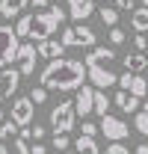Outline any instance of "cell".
<instances>
[{"label":"cell","instance_id":"cell-1","mask_svg":"<svg viewBox=\"0 0 148 154\" xmlns=\"http://www.w3.org/2000/svg\"><path fill=\"white\" fill-rule=\"evenodd\" d=\"M83 80H86V62L65 57H54L39 74V83L45 89H56V92H74V89H80Z\"/></svg>","mask_w":148,"mask_h":154},{"label":"cell","instance_id":"cell-21","mask_svg":"<svg viewBox=\"0 0 148 154\" xmlns=\"http://www.w3.org/2000/svg\"><path fill=\"white\" fill-rule=\"evenodd\" d=\"M110 113V98L104 95V92H98L95 89V104H92V116H104Z\"/></svg>","mask_w":148,"mask_h":154},{"label":"cell","instance_id":"cell-13","mask_svg":"<svg viewBox=\"0 0 148 154\" xmlns=\"http://www.w3.org/2000/svg\"><path fill=\"white\" fill-rule=\"evenodd\" d=\"M36 51H39V57L54 59V57H62V54H65V45H62V42H54V38L48 36V38H42L36 45Z\"/></svg>","mask_w":148,"mask_h":154},{"label":"cell","instance_id":"cell-33","mask_svg":"<svg viewBox=\"0 0 148 154\" xmlns=\"http://www.w3.org/2000/svg\"><path fill=\"white\" fill-rule=\"evenodd\" d=\"M116 9H133V0H116Z\"/></svg>","mask_w":148,"mask_h":154},{"label":"cell","instance_id":"cell-23","mask_svg":"<svg viewBox=\"0 0 148 154\" xmlns=\"http://www.w3.org/2000/svg\"><path fill=\"white\" fill-rule=\"evenodd\" d=\"M98 154H130V151H128V145H125L122 139H110V145H107L104 151H98Z\"/></svg>","mask_w":148,"mask_h":154},{"label":"cell","instance_id":"cell-34","mask_svg":"<svg viewBox=\"0 0 148 154\" xmlns=\"http://www.w3.org/2000/svg\"><path fill=\"white\" fill-rule=\"evenodd\" d=\"M30 154H48V148H45V145H42V142H36V145H33V148H30Z\"/></svg>","mask_w":148,"mask_h":154},{"label":"cell","instance_id":"cell-26","mask_svg":"<svg viewBox=\"0 0 148 154\" xmlns=\"http://www.w3.org/2000/svg\"><path fill=\"white\" fill-rule=\"evenodd\" d=\"M51 142H54V148H56V151H65V148L71 145L68 134H54V139H51Z\"/></svg>","mask_w":148,"mask_h":154},{"label":"cell","instance_id":"cell-12","mask_svg":"<svg viewBox=\"0 0 148 154\" xmlns=\"http://www.w3.org/2000/svg\"><path fill=\"white\" fill-rule=\"evenodd\" d=\"M0 154H30V145L18 134H9V136H0Z\"/></svg>","mask_w":148,"mask_h":154},{"label":"cell","instance_id":"cell-35","mask_svg":"<svg viewBox=\"0 0 148 154\" xmlns=\"http://www.w3.org/2000/svg\"><path fill=\"white\" fill-rule=\"evenodd\" d=\"M33 6H51V3H56V0H30Z\"/></svg>","mask_w":148,"mask_h":154},{"label":"cell","instance_id":"cell-11","mask_svg":"<svg viewBox=\"0 0 148 154\" xmlns=\"http://www.w3.org/2000/svg\"><path fill=\"white\" fill-rule=\"evenodd\" d=\"M95 12V0H68V18L71 21H86Z\"/></svg>","mask_w":148,"mask_h":154},{"label":"cell","instance_id":"cell-37","mask_svg":"<svg viewBox=\"0 0 148 154\" xmlns=\"http://www.w3.org/2000/svg\"><path fill=\"white\" fill-rule=\"evenodd\" d=\"M3 119H6V116H3V110H0V122H3Z\"/></svg>","mask_w":148,"mask_h":154},{"label":"cell","instance_id":"cell-32","mask_svg":"<svg viewBox=\"0 0 148 154\" xmlns=\"http://www.w3.org/2000/svg\"><path fill=\"white\" fill-rule=\"evenodd\" d=\"M30 136L42 139V136H45V128H42V125H30Z\"/></svg>","mask_w":148,"mask_h":154},{"label":"cell","instance_id":"cell-4","mask_svg":"<svg viewBox=\"0 0 148 154\" xmlns=\"http://www.w3.org/2000/svg\"><path fill=\"white\" fill-rule=\"evenodd\" d=\"M18 45H21V38L15 36V30H12L9 24H0V68L15 62Z\"/></svg>","mask_w":148,"mask_h":154},{"label":"cell","instance_id":"cell-25","mask_svg":"<svg viewBox=\"0 0 148 154\" xmlns=\"http://www.w3.org/2000/svg\"><path fill=\"white\" fill-rule=\"evenodd\" d=\"M30 101H33V104H45V101H48V89L39 83L36 89H30Z\"/></svg>","mask_w":148,"mask_h":154},{"label":"cell","instance_id":"cell-5","mask_svg":"<svg viewBox=\"0 0 148 154\" xmlns=\"http://www.w3.org/2000/svg\"><path fill=\"white\" fill-rule=\"evenodd\" d=\"M86 74H89L95 89H107V86L116 83V77H119L110 68V62H86Z\"/></svg>","mask_w":148,"mask_h":154},{"label":"cell","instance_id":"cell-20","mask_svg":"<svg viewBox=\"0 0 148 154\" xmlns=\"http://www.w3.org/2000/svg\"><path fill=\"white\" fill-rule=\"evenodd\" d=\"M125 68H128V71H133V74H136V71H142V68H148L145 54H142V51H133V54H128V57H125Z\"/></svg>","mask_w":148,"mask_h":154},{"label":"cell","instance_id":"cell-14","mask_svg":"<svg viewBox=\"0 0 148 154\" xmlns=\"http://www.w3.org/2000/svg\"><path fill=\"white\" fill-rule=\"evenodd\" d=\"M116 107L125 110V113H136V110H139V98L130 95L128 89H122V92H116Z\"/></svg>","mask_w":148,"mask_h":154},{"label":"cell","instance_id":"cell-8","mask_svg":"<svg viewBox=\"0 0 148 154\" xmlns=\"http://www.w3.org/2000/svg\"><path fill=\"white\" fill-rule=\"evenodd\" d=\"M33 101H30V95L24 98H15V104H12V113H9V119L18 125V128H30L33 125Z\"/></svg>","mask_w":148,"mask_h":154},{"label":"cell","instance_id":"cell-15","mask_svg":"<svg viewBox=\"0 0 148 154\" xmlns=\"http://www.w3.org/2000/svg\"><path fill=\"white\" fill-rule=\"evenodd\" d=\"M74 38H77L80 48H92V45H95V30L77 21V27H74Z\"/></svg>","mask_w":148,"mask_h":154},{"label":"cell","instance_id":"cell-18","mask_svg":"<svg viewBox=\"0 0 148 154\" xmlns=\"http://www.w3.org/2000/svg\"><path fill=\"white\" fill-rule=\"evenodd\" d=\"M133 15H130V27H133V33H148V9H130Z\"/></svg>","mask_w":148,"mask_h":154},{"label":"cell","instance_id":"cell-41","mask_svg":"<svg viewBox=\"0 0 148 154\" xmlns=\"http://www.w3.org/2000/svg\"><path fill=\"white\" fill-rule=\"evenodd\" d=\"M145 59H148V57H145Z\"/></svg>","mask_w":148,"mask_h":154},{"label":"cell","instance_id":"cell-31","mask_svg":"<svg viewBox=\"0 0 148 154\" xmlns=\"http://www.w3.org/2000/svg\"><path fill=\"white\" fill-rule=\"evenodd\" d=\"M130 77H133V71H125L122 77H116V83H119L122 89H128V86H130Z\"/></svg>","mask_w":148,"mask_h":154},{"label":"cell","instance_id":"cell-38","mask_svg":"<svg viewBox=\"0 0 148 154\" xmlns=\"http://www.w3.org/2000/svg\"><path fill=\"white\" fill-rule=\"evenodd\" d=\"M142 6H145V9H148V0H142Z\"/></svg>","mask_w":148,"mask_h":154},{"label":"cell","instance_id":"cell-28","mask_svg":"<svg viewBox=\"0 0 148 154\" xmlns=\"http://www.w3.org/2000/svg\"><path fill=\"white\" fill-rule=\"evenodd\" d=\"M59 42H62L65 48H74V45H77V38H74V27H68V30L62 33V38H59Z\"/></svg>","mask_w":148,"mask_h":154},{"label":"cell","instance_id":"cell-30","mask_svg":"<svg viewBox=\"0 0 148 154\" xmlns=\"http://www.w3.org/2000/svg\"><path fill=\"white\" fill-rule=\"evenodd\" d=\"M80 131H83V134H86V136H95V134H98V125H95V122H89V119H86Z\"/></svg>","mask_w":148,"mask_h":154},{"label":"cell","instance_id":"cell-39","mask_svg":"<svg viewBox=\"0 0 148 154\" xmlns=\"http://www.w3.org/2000/svg\"><path fill=\"white\" fill-rule=\"evenodd\" d=\"M65 154H77V151H68V148H65Z\"/></svg>","mask_w":148,"mask_h":154},{"label":"cell","instance_id":"cell-6","mask_svg":"<svg viewBox=\"0 0 148 154\" xmlns=\"http://www.w3.org/2000/svg\"><path fill=\"white\" fill-rule=\"evenodd\" d=\"M15 62H18V71L21 77H33L36 71V62H39V51L33 42H21L18 45V54H15Z\"/></svg>","mask_w":148,"mask_h":154},{"label":"cell","instance_id":"cell-36","mask_svg":"<svg viewBox=\"0 0 148 154\" xmlns=\"http://www.w3.org/2000/svg\"><path fill=\"white\" fill-rule=\"evenodd\" d=\"M133 154H148V142H142V145H136V151Z\"/></svg>","mask_w":148,"mask_h":154},{"label":"cell","instance_id":"cell-17","mask_svg":"<svg viewBox=\"0 0 148 154\" xmlns=\"http://www.w3.org/2000/svg\"><path fill=\"white\" fill-rule=\"evenodd\" d=\"M30 0H0V15L3 18H15L24 12V6H27Z\"/></svg>","mask_w":148,"mask_h":154},{"label":"cell","instance_id":"cell-29","mask_svg":"<svg viewBox=\"0 0 148 154\" xmlns=\"http://www.w3.org/2000/svg\"><path fill=\"white\" fill-rule=\"evenodd\" d=\"M125 38H128V36H125V30H119V27H110V42H113V45H122Z\"/></svg>","mask_w":148,"mask_h":154},{"label":"cell","instance_id":"cell-22","mask_svg":"<svg viewBox=\"0 0 148 154\" xmlns=\"http://www.w3.org/2000/svg\"><path fill=\"white\" fill-rule=\"evenodd\" d=\"M101 21H104V27H116L119 24V9H113V6H101Z\"/></svg>","mask_w":148,"mask_h":154},{"label":"cell","instance_id":"cell-2","mask_svg":"<svg viewBox=\"0 0 148 154\" xmlns=\"http://www.w3.org/2000/svg\"><path fill=\"white\" fill-rule=\"evenodd\" d=\"M65 18H68V15H65V9H62V6H56V3H51V9L30 15V30H27V38H36V42H42V38L54 36L56 27H59Z\"/></svg>","mask_w":148,"mask_h":154},{"label":"cell","instance_id":"cell-24","mask_svg":"<svg viewBox=\"0 0 148 154\" xmlns=\"http://www.w3.org/2000/svg\"><path fill=\"white\" fill-rule=\"evenodd\" d=\"M133 125H136V131L142 136H148V110H136V122Z\"/></svg>","mask_w":148,"mask_h":154},{"label":"cell","instance_id":"cell-10","mask_svg":"<svg viewBox=\"0 0 148 154\" xmlns=\"http://www.w3.org/2000/svg\"><path fill=\"white\" fill-rule=\"evenodd\" d=\"M92 104H95V86H83L80 83V92L74 98V113L80 119H86V116H92Z\"/></svg>","mask_w":148,"mask_h":154},{"label":"cell","instance_id":"cell-40","mask_svg":"<svg viewBox=\"0 0 148 154\" xmlns=\"http://www.w3.org/2000/svg\"><path fill=\"white\" fill-rule=\"evenodd\" d=\"M142 110H148V101H145V107H142Z\"/></svg>","mask_w":148,"mask_h":154},{"label":"cell","instance_id":"cell-16","mask_svg":"<svg viewBox=\"0 0 148 154\" xmlns=\"http://www.w3.org/2000/svg\"><path fill=\"white\" fill-rule=\"evenodd\" d=\"M74 151L77 154H98L101 151V145H98V142H95V136H77V139H74Z\"/></svg>","mask_w":148,"mask_h":154},{"label":"cell","instance_id":"cell-19","mask_svg":"<svg viewBox=\"0 0 148 154\" xmlns=\"http://www.w3.org/2000/svg\"><path fill=\"white\" fill-rule=\"evenodd\" d=\"M128 92H130V95H136L139 101H142V98H148V80H145L142 74H139V71H136V74L130 77V86H128Z\"/></svg>","mask_w":148,"mask_h":154},{"label":"cell","instance_id":"cell-27","mask_svg":"<svg viewBox=\"0 0 148 154\" xmlns=\"http://www.w3.org/2000/svg\"><path fill=\"white\" fill-rule=\"evenodd\" d=\"M133 51H142V54L148 51V38H145V33H136V36H133Z\"/></svg>","mask_w":148,"mask_h":154},{"label":"cell","instance_id":"cell-9","mask_svg":"<svg viewBox=\"0 0 148 154\" xmlns=\"http://www.w3.org/2000/svg\"><path fill=\"white\" fill-rule=\"evenodd\" d=\"M18 83H21V71L3 65V68H0V101H6V98L15 95V92H18Z\"/></svg>","mask_w":148,"mask_h":154},{"label":"cell","instance_id":"cell-7","mask_svg":"<svg viewBox=\"0 0 148 154\" xmlns=\"http://www.w3.org/2000/svg\"><path fill=\"white\" fill-rule=\"evenodd\" d=\"M101 134H104V139H128V122H122L119 116H110L104 113L101 116Z\"/></svg>","mask_w":148,"mask_h":154},{"label":"cell","instance_id":"cell-3","mask_svg":"<svg viewBox=\"0 0 148 154\" xmlns=\"http://www.w3.org/2000/svg\"><path fill=\"white\" fill-rule=\"evenodd\" d=\"M51 128L54 134H71L74 122H77V113H74V101H59L54 110H51Z\"/></svg>","mask_w":148,"mask_h":154}]
</instances>
